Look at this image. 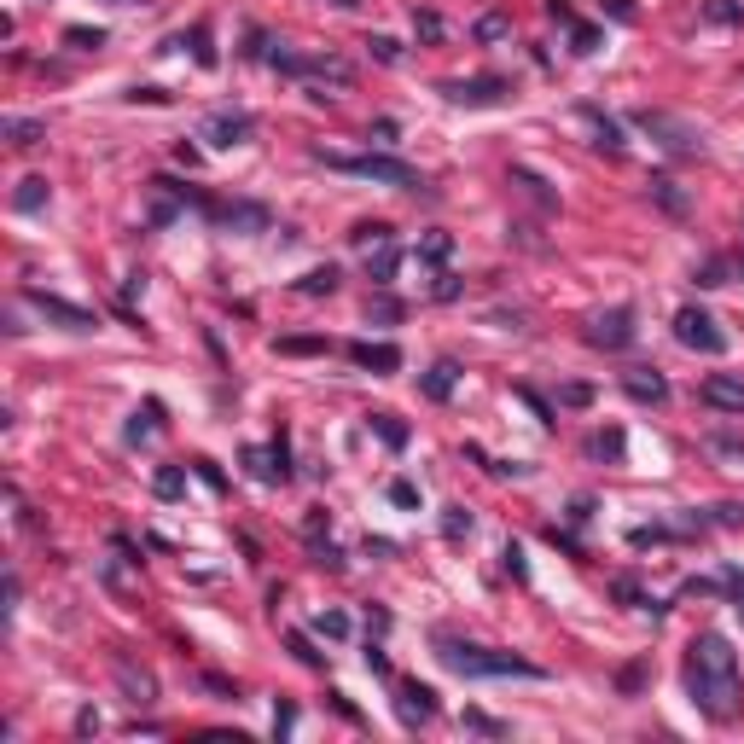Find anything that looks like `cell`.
Instances as JSON below:
<instances>
[{
    "mask_svg": "<svg viewBox=\"0 0 744 744\" xmlns=\"http://www.w3.org/2000/svg\"><path fill=\"white\" fill-rule=\"evenodd\" d=\"M593 454H611V460H616V454H623V430H605V437H593Z\"/></svg>",
    "mask_w": 744,
    "mask_h": 744,
    "instance_id": "cell-48",
    "label": "cell"
},
{
    "mask_svg": "<svg viewBox=\"0 0 744 744\" xmlns=\"http://www.w3.org/2000/svg\"><path fill=\"white\" fill-rule=\"evenodd\" d=\"M198 477H204V483H209V489H216V494H221V489H227V477H221V471H216V465H209V460H198Z\"/></svg>",
    "mask_w": 744,
    "mask_h": 744,
    "instance_id": "cell-53",
    "label": "cell"
},
{
    "mask_svg": "<svg viewBox=\"0 0 744 744\" xmlns=\"http://www.w3.org/2000/svg\"><path fill=\"white\" fill-rule=\"evenodd\" d=\"M395 268H402V251H395V239L378 244V251H367V279H372V285H390Z\"/></svg>",
    "mask_w": 744,
    "mask_h": 744,
    "instance_id": "cell-20",
    "label": "cell"
},
{
    "mask_svg": "<svg viewBox=\"0 0 744 744\" xmlns=\"http://www.w3.org/2000/svg\"><path fill=\"white\" fill-rule=\"evenodd\" d=\"M722 581H727V593H733V605H739V616H744V570H739V564H727V570H722Z\"/></svg>",
    "mask_w": 744,
    "mask_h": 744,
    "instance_id": "cell-43",
    "label": "cell"
},
{
    "mask_svg": "<svg viewBox=\"0 0 744 744\" xmlns=\"http://www.w3.org/2000/svg\"><path fill=\"white\" fill-rule=\"evenodd\" d=\"M500 564H506V570H512V576H518V581H524V576H529V564H524V547H518V541H506V547H500Z\"/></svg>",
    "mask_w": 744,
    "mask_h": 744,
    "instance_id": "cell-40",
    "label": "cell"
},
{
    "mask_svg": "<svg viewBox=\"0 0 744 744\" xmlns=\"http://www.w3.org/2000/svg\"><path fill=\"white\" fill-rule=\"evenodd\" d=\"M547 18H558V23H576V12H570V0H547Z\"/></svg>",
    "mask_w": 744,
    "mask_h": 744,
    "instance_id": "cell-56",
    "label": "cell"
},
{
    "mask_svg": "<svg viewBox=\"0 0 744 744\" xmlns=\"http://www.w3.org/2000/svg\"><path fill=\"white\" fill-rule=\"evenodd\" d=\"M65 41L76 47V53H99V47H105V30H65Z\"/></svg>",
    "mask_w": 744,
    "mask_h": 744,
    "instance_id": "cell-33",
    "label": "cell"
},
{
    "mask_svg": "<svg viewBox=\"0 0 744 744\" xmlns=\"http://www.w3.org/2000/svg\"><path fill=\"white\" fill-rule=\"evenodd\" d=\"M350 244H355V251H378V244H390V221H355Z\"/></svg>",
    "mask_w": 744,
    "mask_h": 744,
    "instance_id": "cell-22",
    "label": "cell"
},
{
    "mask_svg": "<svg viewBox=\"0 0 744 744\" xmlns=\"http://www.w3.org/2000/svg\"><path fill=\"white\" fill-rule=\"evenodd\" d=\"M506 30H512V23H506V12H489V18L477 23V41H500Z\"/></svg>",
    "mask_w": 744,
    "mask_h": 744,
    "instance_id": "cell-38",
    "label": "cell"
},
{
    "mask_svg": "<svg viewBox=\"0 0 744 744\" xmlns=\"http://www.w3.org/2000/svg\"><path fill=\"white\" fill-rule=\"evenodd\" d=\"M599 41H605V35L593 30V23H570V47H576L581 58H588V53H599Z\"/></svg>",
    "mask_w": 744,
    "mask_h": 744,
    "instance_id": "cell-28",
    "label": "cell"
},
{
    "mask_svg": "<svg viewBox=\"0 0 744 744\" xmlns=\"http://www.w3.org/2000/svg\"><path fill=\"white\" fill-rule=\"evenodd\" d=\"M367 314L378 320V326H390V320H402V303H395V297H390V291H384V285H378V297H372V303H367Z\"/></svg>",
    "mask_w": 744,
    "mask_h": 744,
    "instance_id": "cell-26",
    "label": "cell"
},
{
    "mask_svg": "<svg viewBox=\"0 0 744 744\" xmlns=\"http://www.w3.org/2000/svg\"><path fill=\"white\" fill-rule=\"evenodd\" d=\"M291 727H297V704H279V710H274V733L285 739V733H291Z\"/></svg>",
    "mask_w": 744,
    "mask_h": 744,
    "instance_id": "cell-49",
    "label": "cell"
},
{
    "mask_svg": "<svg viewBox=\"0 0 744 744\" xmlns=\"http://www.w3.org/2000/svg\"><path fill=\"white\" fill-rule=\"evenodd\" d=\"M465 727H471V733H489V739H506V733H512L506 722H494V715H483V710H465Z\"/></svg>",
    "mask_w": 744,
    "mask_h": 744,
    "instance_id": "cell-31",
    "label": "cell"
},
{
    "mask_svg": "<svg viewBox=\"0 0 744 744\" xmlns=\"http://www.w3.org/2000/svg\"><path fill=\"white\" fill-rule=\"evenodd\" d=\"M454 384H460V367H454V361H437L425 372V395H430V402H448Z\"/></svg>",
    "mask_w": 744,
    "mask_h": 744,
    "instance_id": "cell-21",
    "label": "cell"
},
{
    "mask_svg": "<svg viewBox=\"0 0 744 744\" xmlns=\"http://www.w3.org/2000/svg\"><path fill=\"white\" fill-rule=\"evenodd\" d=\"M651 204H657V209H669V216H686V209H692V198L680 192V181L651 175Z\"/></svg>",
    "mask_w": 744,
    "mask_h": 744,
    "instance_id": "cell-19",
    "label": "cell"
},
{
    "mask_svg": "<svg viewBox=\"0 0 744 744\" xmlns=\"http://www.w3.org/2000/svg\"><path fill=\"white\" fill-rule=\"evenodd\" d=\"M128 99H146V105H164V99H169V93H164V88H134Z\"/></svg>",
    "mask_w": 744,
    "mask_h": 744,
    "instance_id": "cell-58",
    "label": "cell"
},
{
    "mask_svg": "<svg viewBox=\"0 0 744 744\" xmlns=\"http://www.w3.org/2000/svg\"><path fill=\"white\" fill-rule=\"evenodd\" d=\"M634 122H640V128H646L651 134V140H663L669 146V152H704V134L698 128H692V122H680V117H669V111H634Z\"/></svg>",
    "mask_w": 744,
    "mask_h": 744,
    "instance_id": "cell-4",
    "label": "cell"
},
{
    "mask_svg": "<svg viewBox=\"0 0 744 744\" xmlns=\"http://www.w3.org/2000/svg\"><path fill=\"white\" fill-rule=\"evenodd\" d=\"M460 291H465V285H460V274H442L437 285H430V297H437V303H454Z\"/></svg>",
    "mask_w": 744,
    "mask_h": 744,
    "instance_id": "cell-44",
    "label": "cell"
},
{
    "mask_svg": "<svg viewBox=\"0 0 744 744\" xmlns=\"http://www.w3.org/2000/svg\"><path fill=\"white\" fill-rule=\"evenodd\" d=\"M686 698L698 704L710 722H739L744 715V675H739V651L727 634H715V628H704V634H692L686 646Z\"/></svg>",
    "mask_w": 744,
    "mask_h": 744,
    "instance_id": "cell-1",
    "label": "cell"
},
{
    "mask_svg": "<svg viewBox=\"0 0 744 744\" xmlns=\"http://www.w3.org/2000/svg\"><path fill=\"white\" fill-rule=\"evenodd\" d=\"M413 30L425 35V41H442V18L437 12H413Z\"/></svg>",
    "mask_w": 744,
    "mask_h": 744,
    "instance_id": "cell-42",
    "label": "cell"
},
{
    "mask_svg": "<svg viewBox=\"0 0 744 744\" xmlns=\"http://www.w3.org/2000/svg\"><path fill=\"white\" fill-rule=\"evenodd\" d=\"M111 669H117V686H122V692H128V704H134V710H146V704H152V698H157V680H152V675H146V669H140V663H134V657H128V651H117V657H111Z\"/></svg>",
    "mask_w": 744,
    "mask_h": 744,
    "instance_id": "cell-11",
    "label": "cell"
},
{
    "mask_svg": "<svg viewBox=\"0 0 744 744\" xmlns=\"http://www.w3.org/2000/svg\"><path fill=\"white\" fill-rule=\"evenodd\" d=\"M710 448L722 454V460H733V465H744V442H739V437H710Z\"/></svg>",
    "mask_w": 744,
    "mask_h": 744,
    "instance_id": "cell-41",
    "label": "cell"
},
{
    "mask_svg": "<svg viewBox=\"0 0 744 744\" xmlns=\"http://www.w3.org/2000/svg\"><path fill=\"white\" fill-rule=\"evenodd\" d=\"M274 65L285 70V76H320V82H338V88H350V82H355V65H350V58H338V53H308V58L274 53Z\"/></svg>",
    "mask_w": 744,
    "mask_h": 744,
    "instance_id": "cell-5",
    "label": "cell"
},
{
    "mask_svg": "<svg viewBox=\"0 0 744 744\" xmlns=\"http://www.w3.org/2000/svg\"><path fill=\"white\" fill-rule=\"evenodd\" d=\"M588 343L593 350H628V343H634V308H605V314H593Z\"/></svg>",
    "mask_w": 744,
    "mask_h": 744,
    "instance_id": "cell-7",
    "label": "cell"
},
{
    "mask_svg": "<svg viewBox=\"0 0 744 744\" xmlns=\"http://www.w3.org/2000/svg\"><path fill=\"white\" fill-rule=\"evenodd\" d=\"M320 164L326 169H338V175H355V181H372V186H395V192H419V169L413 164H402V157H390V152H361V157H343V152H326L320 146Z\"/></svg>",
    "mask_w": 744,
    "mask_h": 744,
    "instance_id": "cell-3",
    "label": "cell"
},
{
    "mask_svg": "<svg viewBox=\"0 0 744 744\" xmlns=\"http://www.w3.org/2000/svg\"><path fill=\"white\" fill-rule=\"evenodd\" d=\"M704 12H710L715 23H739V18H744V12L733 6V0H710V6H704Z\"/></svg>",
    "mask_w": 744,
    "mask_h": 744,
    "instance_id": "cell-45",
    "label": "cell"
},
{
    "mask_svg": "<svg viewBox=\"0 0 744 744\" xmlns=\"http://www.w3.org/2000/svg\"><path fill=\"white\" fill-rule=\"evenodd\" d=\"M274 350L279 355H320V350H326V338H279Z\"/></svg>",
    "mask_w": 744,
    "mask_h": 744,
    "instance_id": "cell-34",
    "label": "cell"
},
{
    "mask_svg": "<svg viewBox=\"0 0 744 744\" xmlns=\"http://www.w3.org/2000/svg\"><path fill=\"white\" fill-rule=\"evenodd\" d=\"M419 256H425V262H448L454 256V233H425V239H419Z\"/></svg>",
    "mask_w": 744,
    "mask_h": 744,
    "instance_id": "cell-25",
    "label": "cell"
},
{
    "mask_svg": "<svg viewBox=\"0 0 744 744\" xmlns=\"http://www.w3.org/2000/svg\"><path fill=\"white\" fill-rule=\"evenodd\" d=\"M605 12H611L616 23H634V0H605Z\"/></svg>",
    "mask_w": 744,
    "mask_h": 744,
    "instance_id": "cell-51",
    "label": "cell"
},
{
    "mask_svg": "<svg viewBox=\"0 0 744 744\" xmlns=\"http://www.w3.org/2000/svg\"><path fill=\"white\" fill-rule=\"evenodd\" d=\"M698 285H727V262H722V256H715V262H704V268H698Z\"/></svg>",
    "mask_w": 744,
    "mask_h": 744,
    "instance_id": "cell-47",
    "label": "cell"
},
{
    "mask_svg": "<svg viewBox=\"0 0 744 744\" xmlns=\"http://www.w3.org/2000/svg\"><path fill=\"white\" fill-rule=\"evenodd\" d=\"M442 536H448V541L471 536V512H465V506H448V512H442Z\"/></svg>",
    "mask_w": 744,
    "mask_h": 744,
    "instance_id": "cell-32",
    "label": "cell"
},
{
    "mask_svg": "<svg viewBox=\"0 0 744 744\" xmlns=\"http://www.w3.org/2000/svg\"><path fill=\"white\" fill-rule=\"evenodd\" d=\"M628 541H634V547H657V541H669V529H657V524H640Z\"/></svg>",
    "mask_w": 744,
    "mask_h": 744,
    "instance_id": "cell-46",
    "label": "cell"
},
{
    "mask_svg": "<svg viewBox=\"0 0 744 744\" xmlns=\"http://www.w3.org/2000/svg\"><path fill=\"white\" fill-rule=\"evenodd\" d=\"M367 425H372V437H378V442H384V448H390V454H402L407 442H413V430H407V425H402V419H395V413H367Z\"/></svg>",
    "mask_w": 744,
    "mask_h": 744,
    "instance_id": "cell-18",
    "label": "cell"
},
{
    "mask_svg": "<svg viewBox=\"0 0 744 744\" xmlns=\"http://www.w3.org/2000/svg\"><path fill=\"white\" fill-rule=\"evenodd\" d=\"M704 402H710L715 413H744V378H733V372H710V378H704Z\"/></svg>",
    "mask_w": 744,
    "mask_h": 744,
    "instance_id": "cell-13",
    "label": "cell"
},
{
    "mask_svg": "<svg viewBox=\"0 0 744 744\" xmlns=\"http://www.w3.org/2000/svg\"><path fill=\"white\" fill-rule=\"evenodd\" d=\"M675 338L686 343V350H698V355H727V332L715 326L704 308H680L675 314Z\"/></svg>",
    "mask_w": 744,
    "mask_h": 744,
    "instance_id": "cell-6",
    "label": "cell"
},
{
    "mask_svg": "<svg viewBox=\"0 0 744 744\" xmlns=\"http://www.w3.org/2000/svg\"><path fill=\"white\" fill-rule=\"evenodd\" d=\"M350 361L361 367V372H402V350L395 343H350Z\"/></svg>",
    "mask_w": 744,
    "mask_h": 744,
    "instance_id": "cell-15",
    "label": "cell"
},
{
    "mask_svg": "<svg viewBox=\"0 0 744 744\" xmlns=\"http://www.w3.org/2000/svg\"><path fill=\"white\" fill-rule=\"evenodd\" d=\"M437 93L448 99V105H500L512 88H506L500 76H471V82H442Z\"/></svg>",
    "mask_w": 744,
    "mask_h": 744,
    "instance_id": "cell-8",
    "label": "cell"
},
{
    "mask_svg": "<svg viewBox=\"0 0 744 744\" xmlns=\"http://www.w3.org/2000/svg\"><path fill=\"white\" fill-rule=\"evenodd\" d=\"M390 500H395V506H407V512H413V506H419V483L395 477V483H390Z\"/></svg>",
    "mask_w": 744,
    "mask_h": 744,
    "instance_id": "cell-39",
    "label": "cell"
},
{
    "mask_svg": "<svg viewBox=\"0 0 744 744\" xmlns=\"http://www.w3.org/2000/svg\"><path fill=\"white\" fill-rule=\"evenodd\" d=\"M320 634H326V640H350V616H343V611H326V616H320Z\"/></svg>",
    "mask_w": 744,
    "mask_h": 744,
    "instance_id": "cell-37",
    "label": "cell"
},
{
    "mask_svg": "<svg viewBox=\"0 0 744 744\" xmlns=\"http://www.w3.org/2000/svg\"><path fill=\"white\" fill-rule=\"evenodd\" d=\"M367 47H372V58H378V65H402V47H395L390 35H367Z\"/></svg>",
    "mask_w": 744,
    "mask_h": 744,
    "instance_id": "cell-35",
    "label": "cell"
},
{
    "mask_svg": "<svg viewBox=\"0 0 744 744\" xmlns=\"http://www.w3.org/2000/svg\"><path fill=\"white\" fill-rule=\"evenodd\" d=\"M23 297H30V303L41 308L47 320H58V326H65V332H93V326H99V320L88 314V308H76V303H65V297L41 291V285H30V291H23Z\"/></svg>",
    "mask_w": 744,
    "mask_h": 744,
    "instance_id": "cell-9",
    "label": "cell"
},
{
    "mask_svg": "<svg viewBox=\"0 0 744 744\" xmlns=\"http://www.w3.org/2000/svg\"><path fill=\"white\" fill-rule=\"evenodd\" d=\"M152 489H157V500H181V494H186V471L181 465H157Z\"/></svg>",
    "mask_w": 744,
    "mask_h": 744,
    "instance_id": "cell-24",
    "label": "cell"
},
{
    "mask_svg": "<svg viewBox=\"0 0 744 744\" xmlns=\"http://www.w3.org/2000/svg\"><path fill=\"white\" fill-rule=\"evenodd\" d=\"M367 669H372V675H390V657H384V646H367Z\"/></svg>",
    "mask_w": 744,
    "mask_h": 744,
    "instance_id": "cell-54",
    "label": "cell"
},
{
    "mask_svg": "<svg viewBox=\"0 0 744 744\" xmlns=\"http://www.w3.org/2000/svg\"><path fill=\"white\" fill-rule=\"evenodd\" d=\"M297 291H303V297H332V291H338V268H308V274L303 279H297Z\"/></svg>",
    "mask_w": 744,
    "mask_h": 744,
    "instance_id": "cell-23",
    "label": "cell"
},
{
    "mask_svg": "<svg viewBox=\"0 0 744 744\" xmlns=\"http://www.w3.org/2000/svg\"><path fill=\"white\" fill-rule=\"evenodd\" d=\"M395 715H402L407 727H425L430 715H437V692L419 686V680H402V692H395Z\"/></svg>",
    "mask_w": 744,
    "mask_h": 744,
    "instance_id": "cell-12",
    "label": "cell"
},
{
    "mask_svg": "<svg viewBox=\"0 0 744 744\" xmlns=\"http://www.w3.org/2000/svg\"><path fill=\"white\" fill-rule=\"evenodd\" d=\"M314 564H326V570H343V553L326 541V547H314Z\"/></svg>",
    "mask_w": 744,
    "mask_h": 744,
    "instance_id": "cell-52",
    "label": "cell"
},
{
    "mask_svg": "<svg viewBox=\"0 0 744 744\" xmlns=\"http://www.w3.org/2000/svg\"><path fill=\"white\" fill-rule=\"evenodd\" d=\"M285 646L297 651V663H308V669H326V657L314 651V640H308V634H285Z\"/></svg>",
    "mask_w": 744,
    "mask_h": 744,
    "instance_id": "cell-30",
    "label": "cell"
},
{
    "mask_svg": "<svg viewBox=\"0 0 744 744\" xmlns=\"http://www.w3.org/2000/svg\"><path fill=\"white\" fill-rule=\"evenodd\" d=\"M715 524H744V506H710Z\"/></svg>",
    "mask_w": 744,
    "mask_h": 744,
    "instance_id": "cell-55",
    "label": "cell"
},
{
    "mask_svg": "<svg viewBox=\"0 0 744 744\" xmlns=\"http://www.w3.org/2000/svg\"><path fill=\"white\" fill-rule=\"evenodd\" d=\"M437 657L454 669V675H518V680H547V669L529 663V657H512V651H489V646H471V640H437Z\"/></svg>",
    "mask_w": 744,
    "mask_h": 744,
    "instance_id": "cell-2",
    "label": "cell"
},
{
    "mask_svg": "<svg viewBox=\"0 0 744 744\" xmlns=\"http://www.w3.org/2000/svg\"><path fill=\"white\" fill-rule=\"evenodd\" d=\"M157 419H164V407L146 402V413H134V425H128V442H146V437L157 430Z\"/></svg>",
    "mask_w": 744,
    "mask_h": 744,
    "instance_id": "cell-27",
    "label": "cell"
},
{
    "mask_svg": "<svg viewBox=\"0 0 744 744\" xmlns=\"http://www.w3.org/2000/svg\"><path fill=\"white\" fill-rule=\"evenodd\" d=\"M588 402H593L588 384H564V407H588Z\"/></svg>",
    "mask_w": 744,
    "mask_h": 744,
    "instance_id": "cell-50",
    "label": "cell"
},
{
    "mask_svg": "<svg viewBox=\"0 0 744 744\" xmlns=\"http://www.w3.org/2000/svg\"><path fill=\"white\" fill-rule=\"evenodd\" d=\"M47 198H53L47 175H23L18 192H12V209H18V216H35V209H47Z\"/></svg>",
    "mask_w": 744,
    "mask_h": 744,
    "instance_id": "cell-17",
    "label": "cell"
},
{
    "mask_svg": "<svg viewBox=\"0 0 744 744\" xmlns=\"http://www.w3.org/2000/svg\"><path fill=\"white\" fill-rule=\"evenodd\" d=\"M256 134V117L251 111H216V117L204 122V140L209 146H244Z\"/></svg>",
    "mask_w": 744,
    "mask_h": 744,
    "instance_id": "cell-10",
    "label": "cell"
},
{
    "mask_svg": "<svg viewBox=\"0 0 744 744\" xmlns=\"http://www.w3.org/2000/svg\"><path fill=\"white\" fill-rule=\"evenodd\" d=\"M623 390L634 395V402H651V407L669 402V378H663L657 367H628V372H623Z\"/></svg>",
    "mask_w": 744,
    "mask_h": 744,
    "instance_id": "cell-14",
    "label": "cell"
},
{
    "mask_svg": "<svg viewBox=\"0 0 744 744\" xmlns=\"http://www.w3.org/2000/svg\"><path fill=\"white\" fill-rule=\"evenodd\" d=\"M332 6H343V12H350V6H361V0H332Z\"/></svg>",
    "mask_w": 744,
    "mask_h": 744,
    "instance_id": "cell-59",
    "label": "cell"
},
{
    "mask_svg": "<svg viewBox=\"0 0 744 744\" xmlns=\"http://www.w3.org/2000/svg\"><path fill=\"white\" fill-rule=\"evenodd\" d=\"M76 733H82V739L99 733V715H93V710H76Z\"/></svg>",
    "mask_w": 744,
    "mask_h": 744,
    "instance_id": "cell-57",
    "label": "cell"
},
{
    "mask_svg": "<svg viewBox=\"0 0 744 744\" xmlns=\"http://www.w3.org/2000/svg\"><path fill=\"white\" fill-rule=\"evenodd\" d=\"M6 134H12V146H35L47 128H41V122H30V117H12V122H6Z\"/></svg>",
    "mask_w": 744,
    "mask_h": 744,
    "instance_id": "cell-29",
    "label": "cell"
},
{
    "mask_svg": "<svg viewBox=\"0 0 744 744\" xmlns=\"http://www.w3.org/2000/svg\"><path fill=\"white\" fill-rule=\"evenodd\" d=\"M192 58H198L204 70H216V47H209V30H204V23L192 30Z\"/></svg>",
    "mask_w": 744,
    "mask_h": 744,
    "instance_id": "cell-36",
    "label": "cell"
},
{
    "mask_svg": "<svg viewBox=\"0 0 744 744\" xmlns=\"http://www.w3.org/2000/svg\"><path fill=\"white\" fill-rule=\"evenodd\" d=\"M576 117L593 128V146H599V152H623V146H628L623 128H616V117H605L599 105H576Z\"/></svg>",
    "mask_w": 744,
    "mask_h": 744,
    "instance_id": "cell-16",
    "label": "cell"
}]
</instances>
